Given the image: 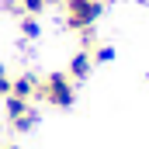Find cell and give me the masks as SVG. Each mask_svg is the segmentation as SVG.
<instances>
[{"label": "cell", "instance_id": "3", "mask_svg": "<svg viewBox=\"0 0 149 149\" xmlns=\"http://www.w3.org/2000/svg\"><path fill=\"white\" fill-rule=\"evenodd\" d=\"M3 114H7V125L10 132H31L38 121V111L31 101H21V97H3Z\"/></svg>", "mask_w": 149, "mask_h": 149}, {"label": "cell", "instance_id": "4", "mask_svg": "<svg viewBox=\"0 0 149 149\" xmlns=\"http://www.w3.org/2000/svg\"><path fill=\"white\" fill-rule=\"evenodd\" d=\"M90 70H94V59H90V52L76 49V52H73V59H70V70H66V76H70L73 83H83V80L90 76Z\"/></svg>", "mask_w": 149, "mask_h": 149}, {"label": "cell", "instance_id": "5", "mask_svg": "<svg viewBox=\"0 0 149 149\" xmlns=\"http://www.w3.org/2000/svg\"><path fill=\"white\" fill-rule=\"evenodd\" d=\"M35 87H38V76H35V73H21V76L10 80V97L35 101Z\"/></svg>", "mask_w": 149, "mask_h": 149}, {"label": "cell", "instance_id": "8", "mask_svg": "<svg viewBox=\"0 0 149 149\" xmlns=\"http://www.w3.org/2000/svg\"><path fill=\"white\" fill-rule=\"evenodd\" d=\"M0 149H21V146H14V142H3V146H0Z\"/></svg>", "mask_w": 149, "mask_h": 149}, {"label": "cell", "instance_id": "2", "mask_svg": "<svg viewBox=\"0 0 149 149\" xmlns=\"http://www.w3.org/2000/svg\"><path fill=\"white\" fill-rule=\"evenodd\" d=\"M59 10H63V21L70 31H90L101 14H104V0H59Z\"/></svg>", "mask_w": 149, "mask_h": 149}, {"label": "cell", "instance_id": "6", "mask_svg": "<svg viewBox=\"0 0 149 149\" xmlns=\"http://www.w3.org/2000/svg\"><path fill=\"white\" fill-rule=\"evenodd\" d=\"M21 35L24 38H38V21L35 17H28V14L21 17Z\"/></svg>", "mask_w": 149, "mask_h": 149}, {"label": "cell", "instance_id": "7", "mask_svg": "<svg viewBox=\"0 0 149 149\" xmlns=\"http://www.w3.org/2000/svg\"><path fill=\"white\" fill-rule=\"evenodd\" d=\"M7 94H10V76L3 70V63H0V97H7Z\"/></svg>", "mask_w": 149, "mask_h": 149}, {"label": "cell", "instance_id": "1", "mask_svg": "<svg viewBox=\"0 0 149 149\" xmlns=\"http://www.w3.org/2000/svg\"><path fill=\"white\" fill-rule=\"evenodd\" d=\"M35 101H42L45 108L66 111V108H73V101H76V83L66 73H45V76H38Z\"/></svg>", "mask_w": 149, "mask_h": 149}, {"label": "cell", "instance_id": "9", "mask_svg": "<svg viewBox=\"0 0 149 149\" xmlns=\"http://www.w3.org/2000/svg\"><path fill=\"white\" fill-rule=\"evenodd\" d=\"M104 3H108V0H104Z\"/></svg>", "mask_w": 149, "mask_h": 149}]
</instances>
